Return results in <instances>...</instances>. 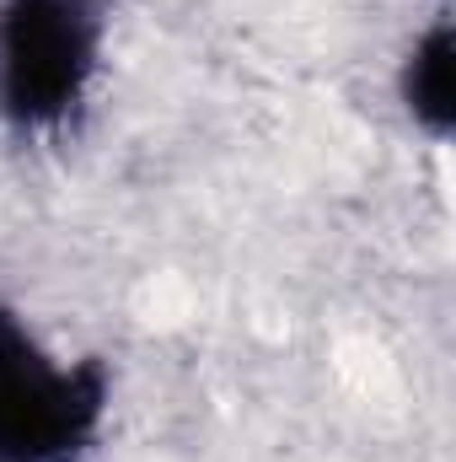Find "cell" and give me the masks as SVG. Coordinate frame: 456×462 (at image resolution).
<instances>
[{"label": "cell", "instance_id": "cell-4", "mask_svg": "<svg viewBox=\"0 0 456 462\" xmlns=\"http://www.w3.org/2000/svg\"><path fill=\"white\" fill-rule=\"evenodd\" d=\"M5 312H11V307H5V301H0V318H5Z\"/></svg>", "mask_w": 456, "mask_h": 462}, {"label": "cell", "instance_id": "cell-3", "mask_svg": "<svg viewBox=\"0 0 456 462\" xmlns=\"http://www.w3.org/2000/svg\"><path fill=\"white\" fill-rule=\"evenodd\" d=\"M397 97L414 118V129H424L430 140H446L456 124V38H451V22H430L403 70H397Z\"/></svg>", "mask_w": 456, "mask_h": 462}, {"label": "cell", "instance_id": "cell-2", "mask_svg": "<svg viewBox=\"0 0 456 462\" xmlns=\"http://www.w3.org/2000/svg\"><path fill=\"white\" fill-rule=\"evenodd\" d=\"M108 414V371L43 349L0 318V462H76Z\"/></svg>", "mask_w": 456, "mask_h": 462}, {"label": "cell", "instance_id": "cell-1", "mask_svg": "<svg viewBox=\"0 0 456 462\" xmlns=\"http://www.w3.org/2000/svg\"><path fill=\"white\" fill-rule=\"evenodd\" d=\"M103 0H0V114L59 129L103 70Z\"/></svg>", "mask_w": 456, "mask_h": 462}]
</instances>
